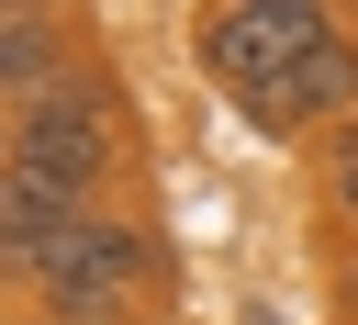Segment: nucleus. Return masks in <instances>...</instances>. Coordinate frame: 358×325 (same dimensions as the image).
<instances>
[{
    "instance_id": "obj_1",
    "label": "nucleus",
    "mask_w": 358,
    "mask_h": 325,
    "mask_svg": "<svg viewBox=\"0 0 358 325\" xmlns=\"http://www.w3.org/2000/svg\"><path fill=\"white\" fill-rule=\"evenodd\" d=\"M0 157H34L45 179H67L90 213H123V179H134V112L112 90V67H78L34 101L0 112Z\"/></svg>"
},
{
    "instance_id": "obj_2",
    "label": "nucleus",
    "mask_w": 358,
    "mask_h": 325,
    "mask_svg": "<svg viewBox=\"0 0 358 325\" xmlns=\"http://www.w3.org/2000/svg\"><path fill=\"white\" fill-rule=\"evenodd\" d=\"M45 325H134L168 291V235L145 213H90L78 235H56L22 280H11Z\"/></svg>"
},
{
    "instance_id": "obj_3",
    "label": "nucleus",
    "mask_w": 358,
    "mask_h": 325,
    "mask_svg": "<svg viewBox=\"0 0 358 325\" xmlns=\"http://www.w3.org/2000/svg\"><path fill=\"white\" fill-rule=\"evenodd\" d=\"M90 224V202L67 191V179H45L34 157H0V291L56 247V235H78Z\"/></svg>"
},
{
    "instance_id": "obj_4",
    "label": "nucleus",
    "mask_w": 358,
    "mask_h": 325,
    "mask_svg": "<svg viewBox=\"0 0 358 325\" xmlns=\"http://www.w3.org/2000/svg\"><path fill=\"white\" fill-rule=\"evenodd\" d=\"M313 202H324V213L358 235V123H336V134L313 146Z\"/></svg>"
},
{
    "instance_id": "obj_5",
    "label": "nucleus",
    "mask_w": 358,
    "mask_h": 325,
    "mask_svg": "<svg viewBox=\"0 0 358 325\" xmlns=\"http://www.w3.org/2000/svg\"><path fill=\"white\" fill-rule=\"evenodd\" d=\"M336 314L358 325V235H347V258H336Z\"/></svg>"
},
{
    "instance_id": "obj_6",
    "label": "nucleus",
    "mask_w": 358,
    "mask_h": 325,
    "mask_svg": "<svg viewBox=\"0 0 358 325\" xmlns=\"http://www.w3.org/2000/svg\"><path fill=\"white\" fill-rule=\"evenodd\" d=\"M34 11H67V0H0V22H34Z\"/></svg>"
},
{
    "instance_id": "obj_7",
    "label": "nucleus",
    "mask_w": 358,
    "mask_h": 325,
    "mask_svg": "<svg viewBox=\"0 0 358 325\" xmlns=\"http://www.w3.org/2000/svg\"><path fill=\"white\" fill-rule=\"evenodd\" d=\"M22 325H45V314H22Z\"/></svg>"
}]
</instances>
